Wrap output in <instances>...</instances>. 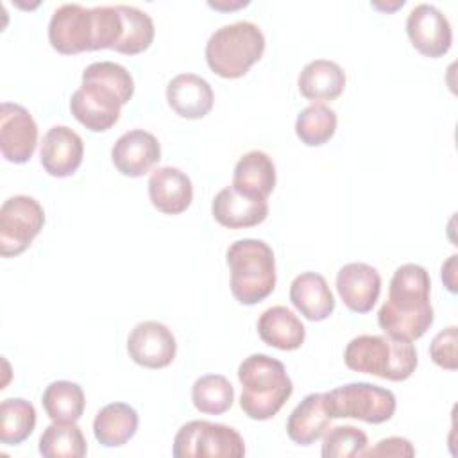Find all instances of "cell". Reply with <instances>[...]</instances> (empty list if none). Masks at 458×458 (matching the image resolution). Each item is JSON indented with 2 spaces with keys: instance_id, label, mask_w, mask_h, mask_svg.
<instances>
[{
  "instance_id": "cell-30",
  "label": "cell",
  "mask_w": 458,
  "mask_h": 458,
  "mask_svg": "<svg viewBox=\"0 0 458 458\" xmlns=\"http://www.w3.org/2000/svg\"><path fill=\"white\" fill-rule=\"evenodd\" d=\"M234 401V388L225 376L206 374L195 379L191 386V403L200 413L222 415Z\"/></svg>"
},
{
  "instance_id": "cell-21",
  "label": "cell",
  "mask_w": 458,
  "mask_h": 458,
  "mask_svg": "<svg viewBox=\"0 0 458 458\" xmlns=\"http://www.w3.org/2000/svg\"><path fill=\"white\" fill-rule=\"evenodd\" d=\"M299 91L304 98L315 102L336 100L345 88L344 68L329 59L310 61L299 73Z\"/></svg>"
},
{
  "instance_id": "cell-10",
  "label": "cell",
  "mask_w": 458,
  "mask_h": 458,
  "mask_svg": "<svg viewBox=\"0 0 458 458\" xmlns=\"http://www.w3.org/2000/svg\"><path fill=\"white\" fill-rule=\"evenodd\" d=\"M45 224L43 206L29 195H14L0 208V254L13 258L25 252Z\"/></svg>"
},
{
  "instance_id": "cell-18",
  "label": "cell",
  "mask_w": 458,
  "mask_h": 458,
  "mask_svg": "<svg viewBox=\"0 0 458 458\" xmlns=\"http://www.w3.org/2000/svg\"><path fill=\"white\" fill-rule=\"evenodd\" d=\"M148 197L157 211L179 215L186 211L193 200V184L182 170L159 166L148 177Z\"/></svg>"
},
{
  "instance_id": "cell-5",
  "label": "cell",
  "mask_w": 458,
  "mask_h": 458,
  "mask_svg": "<svg viewBox=\"0 0 458 458\" xmlns=\"http://www.w3.org/2000/svg\"><path fill=\"white\" fill-rule=\"evenodd\" d=\"M225 259L231 272V292L240 304L252 306L267 299L277 281L276 258L263 240L243 238L229 245Z\"/></svg>"
},
{
  "instance_id": "cell-4",
  "label": "cell",
  "mask_w": 458,
  "mask_h": 458,
  "mask_svg": "<svg viewBox=\"0 0 458 458\" xmlns=\"http://www.w3.org/2000/svg\"><path fill=\"white\" fill-rule=\"evenodd\" d=\"M240 408L249 419L268 420L290 399L293 383L284 365L268 354H250L238 365Z\"/></svg>"
},
{
  "instance_id": "cell-32",
  "label": "cell",
  "mask_w": 458,
  "mask_h": 458,
  "mask_svg": "<svg viewBox=\"0 0 458 458\" xmlns=\"http://www.w3.org/2000/svg\"><path fill=\"white\" fill-rule=\"evenodd\" d=\"M367 435L354 426H336L331 428L322 442L324 458H351L360 456L367 447Z\"/></svg>"
},
{
  "instance_id": "cell-7",
  "label": "cell",
  "mask_w": 458,
  "mask_h": 458,
  "mask_svg": "<svg viewBox=\"0 0 458 458\" xmlns=\"http://www.w3.org/2000/svg\"><path fill=\"white\" fill-rule=\"evenodd\" d=\"M265 52L261 29L247 20L216 29L204 48L206 63L213 73L224 79L243 77Z\"/></svg>"
},
{
  "instance_id": "cell-15",
  "label": "cell",
  "mask_w": 458,
  "mask_h": 458,
  "mask_svg": "<svg viewBox=\"0 0 458 458\" xmlns=\"http://www.w3.org/2000/svg\"><path fill=\"white\" fill-rule=\"evenodd\" d=\"M84 157L82 138L66 125H54L43 136L39 159L52 177H70L77 172Z\"/></svg>"
},
{
  "instance_id": "cell-27",
  "label": "cell",
  "mask_w": 458,
  "mask_h": 458,
  "mask_svg": "<svg viewBox=\"0 0 458 458\" xmlns=\"http://www.w3.org/2000/svg\"><path fill=\"white\" fill-rule=\"evenodd\" d=\"M39 453L47 458H82L88 444L75 422L54 420L39 437Z\"/></svg>"
},
{
  "instance_id": "cell-37",
  "label": "cell",
  "mask_w": 458,
  "mask_h": 458,
  "mask_svg": "<svg viewBox=\"0 0 458 458\" xmlns=\"http://www.w3.org/2000/svg\"><path fill=\"white\" fill-rule=\"evenodd\" d=\"M370 5H372L374 9H379V11H385V13H392V11L399 9V7H403V5H404V0H397V2H394V4H381V2H372Z\"/></svg>"
},
{
  "instance_id": "cell-2",
  "label": "cell",
  "mask_w": 458,
  "mask_h": 458,
  "mask_svg": "<svg viewBox=\"0 0 458 458\" xmlns=\"http://www.w3.org/2000/svg\"><path fill=\"white\" fill-rule=\"evenodd\" d=\"M431 279L424 267L401 265L388 284V297L377 311V324L385 335L413 342L433 324L435 313L429 301Z\"/></svg>"
},
{
  "instance_id": "cell-28",
  "label": "cell",
  "mask_w": 458,
  "mask_h": 458,
  "mask_svg": "<svg viewBox=\"0 0 458 458\" xmlns=\"http://www.w3.org/2000/svg\"><path fill=\"white\" fill-rule=\"evenodd\" d=\"M36 428V408L21 397L4 399L0 404V442L18 445L25 442Z\"/></svg>"
},
{
  "instance_id": "cell-35",
  "label": "cell",
  "mask_w": 458,
  "mask_h": 458,
  "mask_svg": "<svg viewBox=\"0 0 458 458\" xmlns=\"http://www.w3.org/2000/svg\"><path fill=\"white\" fill-rule=\"evenodd\" d=\"M456 254H453L449 259H447V263H444L442 265V281L445 283V286L449 288V292H456V281L451 277V276H454V268H456Z\"/></svg>"
},
{
  "instance_id": "cell-22",
  "label": "cell",
  "mask_w": 458,
  "mask_h": 458,
  "mask_svg": "<svg viewBox=\"0 0 458 458\" xmlns=\"http://www.w3.org/2000/svg\"><path fill=\"white\" fill-rule=\"evenodd\" d=\"M258 335L270 347L295 351L304 344L306 327L292 310L277 304L259 315Z\"/></svg>"
},
{
  "instance_id": "cell-17",
  "label": "cell",
  "mask_w": 458,
  "mask_h": 458,
  "mask_svg": "<svg viewBox=\"0 0 458 458\" xmlns=\"http://www.w3.org/2000/svg\"><path fill=\"white\" fill-rule=\"evenodd\" d=\"M211 213L215 220L224 227H254L268 216V202L267 199L252 197L238 191L234 186H227L215 195L211 202Z\"/></svg>"
},
{
  "instance_id": "cell-11",
  "label": "cell",
  "mask_w": 458,
  "mask_h": 458,
  "mask_svg": "<svg viewBox=\"0 0 458 458\" xmlns=\"http://www.w3.org/2000/svg\"><path fill=\"white\" fill-rule=\"evenodd\" d=\"M406 34L417 52L426 57H442L453 43L447 16L431 4H417L406 18Z\"/></svg>"
},
{
  "instance_id": "cell-19",
  "label": "cell",
  "mask_w": 458,
  "mask_h": 458,
  "mask_svg": "<svg viewBox=\"0 0 458 458\" xmlns=\"http://www.w3.org/2000/svg\"><path fill=\"white\" fill-rule=\"evenodd\" d=\"M168 106L181 118H204L215 102V93L206 79L195 73H179L166 86Z\"/></svg>"
},
{
  "instance_id": "cell-34",
  "label": "cell",
  "mask_w": 458,
  "mask_h": 458,
  "mask_svg": "<svg viewBox=\"0 0 458 458\" xmlns=\"http://www.w3.org/2000/svg\"><path fill=\"white\" fill-rule=\"evenodd\" d=\"M415 449L408 438L388 437L379 440L374 447L363 449L360 456H413Z\"/></svg>"
},
{
  "instance_id": "cell-8",
  "label": "cell",
  "mask_w": 458,
  "mask_h": 458,
  "mask_svg": "<svg viewBox=\"0 0 458 458\" xmlns=\"http://www.w3.org/2000/svg\"><path fill=\"white\" fill-rule=\"evenodd\" d=\"M324 404L331 419H358L381 424L395 413V395L383 386L356 381L336 386L324 394Z\"/></svg>"
},
{
  "instance_id": "cell-3",
  "label": "cell",
  "mask_w": 458,
  "mask_h": 458,
  "mask_svg": "<svg viewBox=\"0 0 458 458\" xmlns=\"http://www.w3.org/2000/svg\"><path fill=\"white\" fill-rule=\"evenodd\" d=\"M122 14L118 5L84 7L81 4L59 5L48 23V41L64 55L114 48L122 38Z\"/></svg>"
},
{
  "instance_id": "cell-13",
  "label": "cell",
  "mask_w": 458,
  "mask_h": 458,
  "mask_svg": "<svg viewBox=\"0 0 458 458\" xmlns=\"http://www.w3.org/2000/svg\"><path fill=\"white\" fill-rule=\"evenodd\" d=\"M127 352L131 360L145 369L168 367L177 352L175 336L157 320L136 324L127 336Z\"/></svg>"
},
{
  "instance_id": "cell-33",
  "label": "cell",
  "mask_w": 458,
  "mask_h": 458,
  "mask_svg": "<svg viewBox=\"0 0 458 458\" xmlns=\"http://www.w3.org/2000/svg\"><path fill=\"white\" fill-rule=\"evenodd\" d=\"M456 326H449L447 329L435 335L429 345V356L431 360L447 370H456Z\"/></svg>"
},
{
  "instance_id": "cell-31",
  "label": "cell",
  "mask_w": 458,
  "mask_h": 458,
  "mask_svg": "<svg viewBox=\"0 0 458 458\" xmlns=\"http://www.w3.org/2000/svg\"><path fill=\"white\" fill-rule=\"evenodd\" d=\"M336 113L326 104L315 102L304 107L295 120V134L308 147L327 143L336 131Z\"/></svg>"
},
{
  "instance_id": "cell-9",
  "label": "cell",
  "mask_w": 458,
  "mask_h": 458,
  "mask_svg": "<svg viewBox=\"0 0 458 458\" xmlns=\"http://www.w3.org/2000/svg\"><path fill=\"white\" fill-rule=\"evenodd\" d=\"M172 454L175 458H242L245 442L231 426L190 420L175 433Z\"/></svg>"
},
{
  "instance_id": "cell-12",
  "label": "cell",
  "mask_w": 458,
  "mask_h": 458,
  "mask_svg": "<svg viewBox=\"0 0 458 458\" xmlns=\"http://www.w3.org/2000/svg\"><path fill=\"white\" fill-rule=\"evenodd\" d=\"M38 145V125L20 104L2 102L0 106V152L9 163H27Z\"/></svg>"
},
{
  "instance_id": "cell-16",
  "label": "cell",
  "mask_w": 458,
  "mask_h": 458,
  "mask_svg": "<svg viewBox=\"0 0 458 458\" xmlns=\"http://www.w3.org/2000/svg\"><path fill=\"white\" fill-rule=\"evenodd\" d=\"M336 290L351 311L369 313L379 299L381 276L374 267L361 261H352L338 270Z\"/></svg>"
},
{
  "instance_id": "cell-26",
  "label": "cell",
  "mask_w": 458,
  "mask_h": 458,
  "mask_svg": "<svg viewBox=\"0 0 458 458\" xmlns=\"http://www.w3.org/2000/svg\"><path fill=\"white\" fill-rule=\"evenodd\" d=\"M41 404L52 420L77 422L84 413L86 399L82 388L77 383L59 379L45 388Z\"/></svg>"
},
{
  "instance_id": "cell-1",
  "label": "cell",
  "mask_w": 458,
  "mask_h": 458,
  "mask_svg": "<svg viewBox=\"0 0 458 458\" xmlns=\"http://www.w3.org/2000/svg\"><path fill=\"white\" fill-rule=\"evenodd\" d=\"M134 95L129 70L113 61L91 63L82 72V84L70 98L73 118L91 132L109 131L120 118V109Z\"/></svg>"
},
{
  "instance_id": "cell-24",
  "label": "cell",
  "mask_w": 458,
  "mask_h": 458,
  "mask_svg": "<svg viewBox=\"0 0 458 458\" xmlns=\"http://www.w3.org/2000/svg\"><path fill=\"white\" fill-rule=\"evenodd\" d=\"M238 191L267 199L276 188V165L263 150H250L243 154L234 165L233 184Z\"/></svg>"
},
{
  "instance_id": "cell-14",
  "label": "cell",
  "mask_w": 458,
  "mask_h": 458,
  "mask_svg": "<svg viewBox=\"0 0 458 458\" xmlns=\"http://www.w3.org/2000/svg\"><path fill=\"white\" fill-rule=\"evenodd\" d=\"M161 159L157 138L143 129L123 132L111 148L114 168L125 177H141Z\"/></svg>"
},
{
  "instance_id": "cell-6",
  "label": "cell",
  "mask_w": 458,
  "mask_h": 458,
  "mask_svg": "<svg viewBox=\"0 0 458 458\" xmlns=\"http://www.w3.org/2000/svg\"><path fill=\"white\" fill-rule=\"evenodd\" d=\"M344 361L354 372L372 374L388 381H404L415 372L419 358L411 342L388 335H360L347 344Z\"/></svg>"
},
{
  "instance_id": "cell-23",
  "label": "cell",
  "mask_w": 458,
  "mask_h": 458,
  "mask_svg": "<svg viewBox=\"0 0 458 458\" xmlns=\"http://www.w3.org/2000/svg\"><path fill=\"white\" fill-rule=\"evenodd\" d=\"M331 426V417L324 404V394H308L290 413L286 433L297 445H311Z\"/></svg>"
},
{
  "instance_id": "cell-29",
  "label": "cell",
  "mask_w": 458,
  "mask_h": 458,
  "mask_svg": "<svg viewBox=\"0 0 458 458\" xmlns=\"http://www.w3.org/2000/svg\"><path fill=\"white\" fill-rule=\"evenodd\" d=\"M116 5L122 14L123 29H122V38L113 50L125 55L141 54L154 41L156 29H154L152 18L145 11L134 5H123V4H116Z\"/></svg>"
},
{
  "instance_id": "cell-20",
  "label": "cell",
  "mask_w": 458,
  "mask_h": 458,
  "mask_svg": "<svg viewBox=\"0 0 458 458\" xmlns=\"http://www.w3.org/2000/svg\"><path fill=\"white\" fill-rule=\"evenodd\" d=\"M290 301L311 322L326 320L335 311V295L324 276L317 272H302L292 281Z\"/></svg>"
},
{
  "instance_id": "cell-25",
  "label": "cell",
  "mask_w": 458,
  "mask_h": 458,
  "mask_svg": "<svg viewBox=\"0 0 458 458\" xmlns=\"http://www.w3.org/2000/svg\"><path fill=\"white\" fill-rule=\"evenodd\" d=\"M138 411L127 403H109L93 420V435L104 447H120L138 431Z\"/></svg>"
},
{
  "instance_id": "cell-36",
  "label": "cell",
  "mask_w": 458,
  "mask_h": 458,
  "mask_svg": "<svg viewBox=\"0 0 458 458\" xmlns=\"http://www.w3.org/2000/svg\"><path fill=\"white\" fill-rule=\"evenodd\" d=\"M247 4H249V2H243V0H238V2H234V4H231V2H208L209 7H215V9H220V11L238 9V7H243V5H247Z\"/></svg>"
}]
</instances>
